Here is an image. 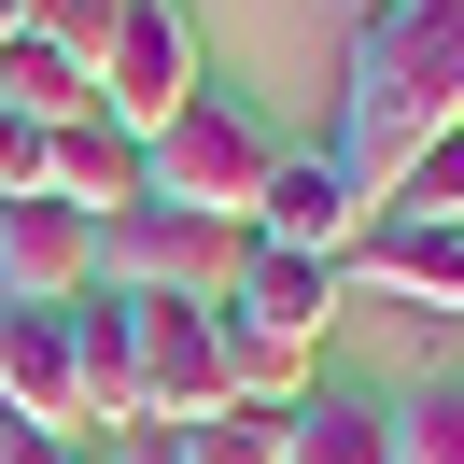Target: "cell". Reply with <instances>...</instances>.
<instances>
[{"mask_svg": "<svg viewBox=\"0 0 464 464\" xmlns=\"http://www.w3.org/2000/svg\"><path fill=\"white\" fill-rule=\"evenodd\" d=\"M352 183H394L422 141L464 127V0H366V29H352Z\"/></svg>", "mask_w": 464, "mask_h": 464, "instance_id": "6da1fadb", "label": "cell"}, {"mask_svg": "<svg viewBox=\"0 0 464 464\" xmlns=\"http://www.w3.org/2000/svg\"><path fill=\"white\" fill-rule=\"evenodd\" d=\"M155 198L169 211H211V226H254V198H267V169H282V127L254 113V99H226V85H198L169 127H155Z\"/></svg>", "mask_w": 464, "mask_h": 464, "instance_id": "7a4b0ae2", "label": "cell"}, {"mask_svg": "<svg viewBox=\"0 0 464 464\" xmlns=\"http://www.w3.org/2000/svg\"><path fill=\"white\" fill-rule=\"evenodd\" d=\"M239 254H254V226H211V211H169V198L99 226V282L113 295H198V310H226Z\"/></svg>", "mask_w": 464, "mask_h": 464, "instance_id": "3957f363", "label": "cell"}, {"mask_svg": "<svg viewBox=\"0 0 464 464\" xmlns=\"http://www.w3.org/2000/svg\"><path fill=\"white\" fill-rule=\"evenodd\" d=\"M198 29H183V0H127L113 43H99V127H127V141H155V127L198 99Z\"/></svg>", "mask_w": 464, "mask_h": 464, "instance_id": "277c9868", "label": "cell"}, {"mask_svg": "<svg viewBox=\"0 0 464 464\" xmlns=\"http://www.w3.org/2000/svg\"><path fill=\"white\" fill-rule=\"evenodd\" d=\"M127 324H141V422H155V436H183V422H211V408H239L198 295H127Z\"/></svg>", "mask_w": 464, "mask_h": 464, "instance_id": "5b68a950", "label": "cell"}, {"mask_svg": "<svg viewBox=\"0 0 464 464\" xmlns=\"http://www.w3.org/2000/svg\"><path fill=\"white\" fill-rule=\"evenodd\" d=\"M366 226H380V198L352 183V155H282L267 198H254V239H267V254H310V267H338Z\"/></svg>", "mask_w": 464, "mask_h": 464, "instance_id": "8992f818", "label": "cell"}, {"mask_svg": "<svg viewBox=\"0 0 464 464\" xmlns=\"http://www.w3.org/2000/svg\"><path fill=\"white\" fill-rule=\"evenodd\" d=\"M99 295V226L71 198H14L0 211V310H85Z\"/></svg>", "mask_w": 464, "mask_h": 464, "instance_id": "52a82bcc", "label": "cell"}, {"mask_svg": "<svg viewBox=\"0 0 464 464\" xmlns=\"http://www.w3.org/2000/svg\"><path fill=\"white\" fill-rule=\"evenodd\" d=\"M71 436H155L141 422V324H127V295L99 282L85 310H71Z\"/></svg>", "mask_w": 464, "mask_h": 464, "instance_id": "ba28073f", "label": "cell"}, {"mask_svg": "<svg viewBox=\"0 0 464 464\" xmlns=\"http://www.w3.org/2000/svg\"><path fill=\"white\" fill-rule=\"evenodd\" d=\"M338 282L394 295V310H422V324H464V226H366L338 254Z\"/></svg>", "mask_w": 464, "mask_h": 464, "instance_id": "9c48e42d", "label": "cell"}, {"mask_svg": "<svg viewBox=\"0 0 464 464\" xmlns=\"http://www.w3.org/2000/svg\"><path fill=\"white\" fill-rule=\"evenodd\" d=\"M226 310L254 324V338H282V352H324L338 338V267H310V254H239V282H226Z\"/></svg>", "mask_w": 464, "mask_h": 464, "instance_id": "30bf717a", "label": "cell"}, {"mask_svg": "<svg viewBox=\"0 0 464 464\" xmlns=\"http://www.w3.org/2000/svg\"><path fill=\"white\" fill-rule=\"evenodd\" d=\"M0 422L71 436V310H0Z\"/></svg>", "mask_w": 464, "mask_h": 464, "instance_id": "8fae6325", "label": "cell"}, {"mask_svg": "<svg viewBox=\"0 0 464 464\" xmlns=\"http://www.w3.org/2000/svg\"><path fill=\"white\" fill-rule=\"evenodd\" d=\"M57 198L85 211V226H113V211H141V198H155V155L127 141V127H99V113H85V127H57Z\"/></svg>", "mask_w": 464, "mask_h": 464, "instance_id": "7c38bea8", "label": "cell"}, {"mask_svg": "<svg viewBox=\"0 0 464 464\" xmlns=\"http://www.w3.org/2000/svg\"><path fill=\"white\" fill-rule=\"evenodd\" d=\"M0 113H29V127H85V113H99V71L57 57V43H0Z\"/></svg>", "mask_w": 464, "mask_h": 464, "instance_id": "4fadbf2b", "label": "cell"}, {"mask_svg": "<svg viewBox=\"0 0 464 464\" xmlns=\"http://www.w3.org/2000/svg\"><path fill=\"white\" fill-rule=\"evenodd\" d=\"M295 464H394V408L380 394H310L295 408Z\"/></svg>", "mask_w": 464, "mask_h": 464, "instance_id": "5bb4252c", "label": "cell"}, {"mask_svg": "<svg viewBox=\"0 0 464 464\" xmlns=\"http://www.w3.org/2000/svg\"><path fill=\"white\" fill-rule=\"evenodd\" d=\"M380 226H464V127H450V141H422L394 183H380Z\"/></svg>", "mask_w": 464, "mask_h": 464, "instance_id": "9a60e30c", "label": "cell"}, {"mask_svg": "<svg viewBox=\"0 0 464 464\" xmlns=\"http://www.w3.org/2000/svg\"><path fill=\"white\" fill-rule=\"evenodd\" d=\"M183 464H295V408H211V422L169 436Z\"/></svg>", "mask_w": 464, "mask_h": 464, "instance_id": "2e32d148", "label": "cell"}, {"mask_svg": "<svg viewBox=\"0 0 464 464\" xmlns=\"http://www.w3.org/2000/svg\"><path fill=\"white\" fill-rule=\"evenodd\" d=\"M394 464H464V380H422L394 408Z\"/></svg>", "mask_w": 464, "mask_h": 464, "instance_id": "e0dca14e", "label": "cell"}, {"mask_svg": "<svg viewBox=\"0 0 464 464\" xmlns=\"http://www.w3.org/2000/svg\"><path fill=\"white\" fill-rule=\"evenodd\" d=\"M14 198H57V127H29V113H0V211Z\"/></svg>", "mask_w": 464, "mask_h": 464, "instance_id": "ac0fdd59", "label": "cell"}, {"mask_svg": "<svg viewBox=\"0 0 464 464\" xmlns=\"http://www.w3.org/2000/svg\"><path fill=\"white\" fill-rule=\"evenodd\" d=\"M0 464H85V436H14L0 422Z\"/></svg>", "mask_w": 464, "mask_h": 464, "instance_id": "d6986e66", "label": "cell"}, {"mask_svg": "<svg viewBox=\"0 0 464 464\" xmlns=\"http://www.w3.org/2000/svg\"><path fill=\"white\" fill-rule=\"evenodd\" d=\"M85 464H183V450H169V436H99Z\"/></svg>", "mask_w": 464, "mask_h": 464, "instance_id": "ffe728a7", "label": "cell"}, {"mask_svg": "<svg viewBox=\"0 0 464 464\" xmlns=\"http://www.w3.org/2000/svg\"><path fill=\"white\" fill-rule=\"evenodd\" d=\"M0 43H29V0H0Z\"/></svg>", "mask_w": 464, "mask_h": 464, "instance_id": "44dd1931", "label": "cell"}]
</instances>
